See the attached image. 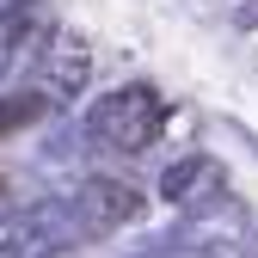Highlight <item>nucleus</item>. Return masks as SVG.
Instances as JSON below:
<instances>
[{
  "mask_svg": "<svg viewBox=\"0 0 258 258\" xmlns=\"http://www.w3.org/2000/svg\"><path fill=\"white\" fill-rule=\"evenodd\" d=\"M61 203H68L74 240H105V234L129 228V221L142 215V190L129 184V178H80Z\"/></svg>",
  "mask_w": 258,
  "mask_h": 258,
  "instance_id": "nucleus-2",
  "label": "nucleus"
},
{
  "mask_svg": "<svg viewBox=\"0 0 258 258\" xmlns=\"http://www.w3.org/2000/svg\"><path fill=\"white\" fill-rule=\"evenodd\" d=\"M0 258H31V252H25L19 240H7V234H0Z\"/></svg>",
  "mask_w": 258,
  "mask_h": 258,
  "instance_id": "nucleus-6",
  "label": "nucleus"
},
{
  "mask_svg": "<svg viewBox=\"0 0 258 258\" xmlns=\"http://www.w3.org/2000/svg\"><path fill=\"white\" fill-rule=\"evenodd\" d=\"M37 258H80L74 246H49V252H37Z\"/></svg>",
  "mask_w": 258,
  "mask_h": 258,
  "instance_id": "nucleus-7",
  "label": "nucleus"
},
{
  "mask_svg": "<svg viewBox=\"0 0 258 258\" xmlns=\"http://www.w3.org/2000/svg\"><path fill=\"white\" fill-rule=\"evenodd\" d=\"M37 117H49V99L37 86H19V92H7L0 99V136H13V129H31Z\"/></svg>",
  "mask_w": 258,
  "mask_h": 258,
  "instance_id": "nucleus-5",
  "label": "nucleus"
},
{
  "mask_svg": "<svg viewBox=\"0 0 258 258\" xmlns=\"http://www.w3.org/2000/svg\"><path fill=\"white\" fill-rule=\"evenodd\" d=\"M136 258H154V246H148V252H136Z\"/></svg>",
  "mask_w": 258,
  "mask_h": 258,
  "instance_id": "nucleus-8",
  "label": "nucleus"
},
{
  "mask_svg": "<svg viewBox=\"0 0 258 258\" xmlns=\"http://www.w3.org/2000/svg\"><path fill=\"white\" fill-rule=\"evenodd\" d=\"M160 197H166L172 209H197V203L221 197V160H209V154L172 160V166L160 172Z\"/></svg>",
  "mask_w": 258,
  "mask_h": 258,
  "instance_id": "nucleus-4",
  "label": "nucleus"
},
{
  "mask_svg": "<svg viewBox=\"0 0 258 258\" xmlns=\"http://www.w3.org/2000/svg\"><path fill=\"white\" fill-rule=\"evenodd\" d=\"M160 117H166V99H160L148 80H129V86H117V92L86 105L80 136L99 154H148L160 142Z\"/></svg>",
  "mask_w": 258,
  "mask_h": 258,
  "instance_id": "nucleus-1",
  "label": "nucleus"
},
{
  "mask_svg": "<svg viewBox=\"0 0 258 258\" xmlns=\"http://www.w3.org/2000/svg\"><path fill=\"white\" fill-rule=\"evenodd\" d=\"M86 80H92V49H86V37L55 31L49 49L37 55V92L49 99V111L55 105H74L80 92H86Z\"/></svg>",
  "mask_w": 258,
  "mask_h": 258,
  "instance_id": "nucleus-3",
  "label": "nucleus"
}]
</instances>
